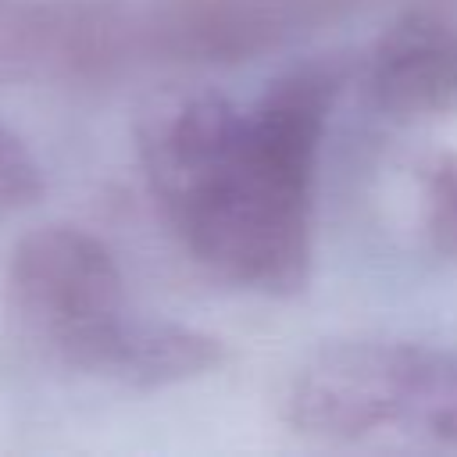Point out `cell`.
I'll use <instances>...</instances> for the list:
<instances>
[{"instance_id":"6da1fadb","label":"cell","mask_w":457,"mask_h":457,"mask_svg":"<svg viewBox=\"0 0 457 457\" xmlns=\"http://www.w3.org/2000/svg\"><path fill=\"white\" fill-rule=\"evenodd\" d=\"M343 61H311L275 79L253 104L221 93L157 100L139 121L150 193L214 278L293 296L311 278L314 175Z\"/></svg>"},{"instance_id":"7a4b0ae2","label":"cell","mask_w":457,"mask_h":457,"mask_svg":"<svg viewBox=\"0 0 457 457\" xmlns=\"http://www.w3.org/2000/svg\"><path fill=\"white\" fill-rule=\"evenodd\" d=\"M4 296L14 328L79 375L164 389L225 364V343L211 332L129 311L114 253L75 225H43L21 236Z\"/></svg>"},{"instance_id":"ba28073f","label":"cell","mask_w":457,"mask_h":457,"mask_svg":"<svg viewBox=\"0 0 457 457\" xmlns=\"http://www.w3.org/2000/svg\"><path fill=\"white\" fill-rule=\"evenodd\" d=\"M43 193V171L18 132L0 125V221L32 207Z\"/></svg>"},{"instance_id":"277c9868","label":"cell","mask_w":457,"mask_h":457,"mask_svg":"<svg viewBox=\"0 0 457 457\" xmlns=\"http://www.w3.org/2000/svg\"><path fill=\"white\" fill-rule=\"evenodd\" d=\"M421 343L350 339L314 353L286 393V421L314 439L353 443L400 425Z\"/></svg>"},{"instance_id":"5b68a950","label":"cell","mask_w":457,"mask_h":457,"mask_svg":"<svg viewBox=\"0 0 457 457\" xmlns=\"http://www.w3.org/2000/svg\"><path fill=\"white\" fill-rule=\"evenodd\" d=\"M368 89L396 118L457 111V0H407L371 50Z\"/></svg>"},{"instance_id":"52a82bcc","label":"cell","mask_w":457,"mask_h":457,"mask_svg":"<svg viewBox=\"0 0 457 457\" xmlns=\"http://www.w3.org/2000/svg\"><path fill=\"white\" fill-rule=\"evenodd\" d=\"M425 232L432 246L457 257V154H439L425 171Z\"/></svg>"},{"instance_id":"9c48e42d","label":"cell","mask_w":457,"mask_h":457,"mask_svg":"<svg viewBox=\"0 0 457 457\" xmlns=\"http://www.w3.org/2000/svg\"><path fill=\"white\" fill-rule=\"evenodd\" d=\"M14 0H0V86H4V50H7V25H11Z\"/></svg>"},{"instance_id":"8992f818","label":"cell","mask_w":457,"mask_h":457,"mask_svg":"<svg viewBox=\"0 0 457 457\" xmlns=\"http://www.w3.org/2000/svg\"><path fill=\"white\" fill-rule=\"evenodd\" d=\"M400 432L457 450V353L421 346L407 386Z\"/></svg>"},{"instance_id":"3957f363","label":"cell","mask_w":457,"mask_h":457,"mask_svg":"<svg viewBox=\"0 0 457 457\" xmlns=\"http://www.w3.org/2000/svg\"><path fill=\"white\" fill-rule=\"evenodd\" d=\"M364 0H136L139 68L236 64L300 43Z\"/></svg>"}]
</instances>
